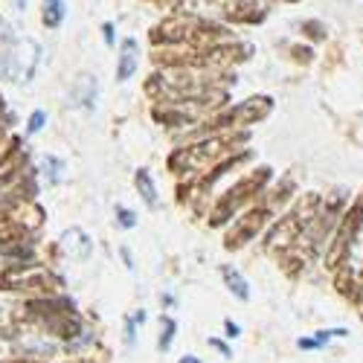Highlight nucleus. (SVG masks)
Returning <instances> with one entry per match:
<instances>
[{
	"label": "nucleus",
	"instance_id": "obj_1",
	"mask_svg": "<svg viewBox=\"0 0 363 363\" xmlns=\"http://www.w3.org/2000/svg\"><path fill=\"white\" fill-rule=\"evenodd\" d=\"M65 247H67L70 259H76V262H87L90 253H94V241L84 235V230L73 227V230L65 233Z\"/></svg>",
	"mask_w": 363,
	"mask_h": 363
},
{
	"label": "nucleus",
	"instance_id": "obj_2",
	"mask_svg": "<svg viewBox=\"0 0 363 363\" xmlns=\"http://www.w3.org/2000/svg\"><path fill=\"white\" fill-rule=\"evenodd\" d=\"M73 102L82 108H94V102H96V79L94 76H79V82L73 84Z\"/></svg>",
	"mask_w": 363,
	"mask_h": 363
},
{
	"label": "nucleus",
	"instance_id": "obj_3",
	"mask_svg": "<svg viewBox=\"0 0 363 363\" xmlns=\"http://www.w3.org/2000/svg\"><path fill=\"white\" fill-rule=\"evenodd\" d=\"M134 70H137V41L128 38V41H123V55H119L116 79H119V82H125V79H131Z\"/></svg>",
	"mask_w": 363,
	"mask_h": 363
},
{
	"label": "nucleus",
	"instance_id": "obj_4",
	"mask_svg": "<svg viewBox=\"0 0 363 363\" xmlns=\"http://www.w3.org/2000/svg\"><path fill=\"white\" fill-rule=\"evenodd\" d=\"M221 274H224V282L230 285V291L238 296V299H250V291H247V282H245V277L238 274L235 267H230V264H224L221 267Z\"/></svg>",
	"mask_w": 363,
	"mask_h": 363
},
{
	"label": "nucleus",
	"instance_id": "obj_5",
	"mask_svg": "<svg viewBox=\"0 0 363 363\" xmlns=\"http://www.w3.org/2000/svg\"><path fill=\"white\" fill-rule=\"evenodd\" d=\"M137 189H140L143 201H145L151 209L157 206V189H155V184H151V174H148L145 169H140V172H137Z\"/></svg>",
	"mask_w": 363,
	"mask_h": 363
},
{
	"label": "nucleus",
	"instance_id": "obj_6",
	"mask_svg": "<svg viewBox=\"0 0 363 363\" xmlns=\"http://www.w3.org/2000/svg\"><path fill=\"white\" fill-rule=\"evenodd\" d=\"M65 18V4L62 0H44V23L47 26H58Z\"/></svg>",
	"mask_w": 363,
	"mask_h": 363
},
{
	"label": "nucleus",
	"instance_id": "obj_7",
	"mask_svg": "<svg viewBox=\"0 0 363 363\" xmlns=\"http://www.w3.org/2000/svg\"><path fill=\"white\" fill-rule=\"evenodd\" d=\"M163 328H166V335H160V343H157V346L166 352V349L172 346V331H174V320H172V317H166V320H163Z\"/></svg>",
	"mask_w": 363,
	"mask_h": 363
},
{
	"label": "nucleus",
	"instance_id": "obj_8",
	"mask_svg": "<svg viewBox=\"0 0 363 363\" xmlns=\"http://www.w3.org/2000/svg\"><path fill=\"white\" fill-rule=\"evenodd\" d=\"M116 218H119V224H123V227H128V230L137 224L134 213H131V209H125V206H116Z\"/></svg>",
	"mask_w": 363,
	"mask_h": 363
},
{
	"label": "nucleus",
	"instance_id": "obj_9",
	"mask_svg": "<svg viewBox=\"0 0 363 363\" xmlns=\"http://www.w3.org/2000/svg\"><path fill=\"white\" fill-rule=\"evenodd\" d=\"M44 119H47V113L44 111H35L33 119H29V134H38L44 128Z\"/></svg>",
	"mask_w": 363,
	"mask_h": 363
},
{
	"label": "nucleus",
	"instance_id": "obj_10",
	"mask_svg": "<svg viewBox=\"0 0 363 363\" xmlns=\"http://www.w3.org/2000/svg\"><path fill=\"white\" fill-rule=\"evenodd\" d=\"M296 346H299V349H308V352H311V349H323V346H320V343H317L314 337H302V340H299Z\"/></svg>",
	"mask_w": 363,
	"mask_h": 363
},
{
	"label": "nucleus",
	"instance_id": "obj_11",
	"mask_svg": "<svg viewBox=\"0 0 363 363\" xmlns=\"http://www.w3.org/2000/svg\"><path fill=\"white\" fill-rule=\"evenodd\" d=\"M227 337H238V325L233 320H227Z\"/></svg>",
	"mask_w": 363,
	"mask_h": 363
},
{
	"label": "nucleus",
	"instance_id": "obj_12",
	"mask_svg": "<svg viewBox=\"0 0 363 363\" xmlns=\"http://www.w3.org/2000/svg\"><path fill=\"white\" fill-rule=\"evenodd\" d=\"M125 340L134 343V323H131V320H128V325H125Z\"/></svg>",
	"mask_w": 363,
	"mask_h": 363
},
{
	"label": "nucleus",
	"instance_id": "obj_13",
	"mask_svg": "<svg viewBox=\"0 0 363 363\" xmlns=\"http://www.w3.org/2000/svg\"><path fill=\"white\" fill-rule=\"evenodd\" d=\"M105 41L113 44V26H111V23H105Z\"/></svg>",
	"mask_w": 363,
	"mask_h": 363
},
{
	"label": "nucleus",
	"instance_id": "obj_14",
	"mask_svg": "<svg viewBox=\"0 0 363 363\" xmlns=\"http://www.w3.org/2000/svg\"><path fill=\"white\" fill-rule=\"evenodd\" d=\"M213 346H216V349H218V352H224V354H227V357H230V349H227V346H224V343H221V340H213Z\"/></svg>",
	"mask_w": 363,
	"mask_h": 363
},
{
	"label": "nucleus",
	"instance_id": "obj_15",
	"mask_svg": "<svg viewBox=\"0 0 363 363\" xmlns=\"http://www.w3.org/2000/svg\"><path fill=\"white\" fill-rule=\"evenodd\" d=\"M180 363H201V360H195V357L189 354V357H184V360H180Z\"/></svg>",
	"mask_w": 363,
	"mask_h": 363
}]
</instances>
